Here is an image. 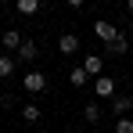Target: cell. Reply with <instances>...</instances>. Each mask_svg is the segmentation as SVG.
Segmentation results:
<instances>
[{
  "label": "cell",
  "mask_w": 133,
  "mask_h": 133,
  "mask_svg": "<svg viewBox=\"0 0 133 133\" xmlns=\"http://www.w3.org/2000/svg\"><path fill=\"white\" fill-rule=\"evenodd\" d=\"M94 36H97V40H101V43L108 47L111 40H115V36H119V29H115V25H111V22H104V18H97V22H94Z\"/></svg>",
  "instance_id": "6da1fadb"
},
{
  "label": "cell",
  "mask_w": 133,
  "mask_h": 133,
  "mask_svg": "<svg viewBox=\"0 0 133 133\" xmlns=\"http://www.w3.org/2000/svg\"><path fill=\"white\" fill-rule=\"evenodd\" d=\"M58 50H61V54H76V50H79V36H76V32H61V36H58Z\"/></svg>",
  "instance_id": "277c9868"
},
{
  "label": "cell",
  "mask_w": 133,
  "mask_h": 133,
  "mask_svg": "<svg viewBox=\"0 0 133 133\" xmlns=\"http://www.w3.org/2000/svg\"><path fill=\"white\" fill-rule=\"evenodd\" d=\"M83 115H87V122H101V108H97V104H87Z\"/></svg>",
  "instance_id": "5bb4252c"
},
{
  "label": "cell",
  "mask_w": 133,
  "mask_h": 133,
  "mask_svg": "<svg viewBox=\"0 0 133 133\" xmlns=\"http://www.w3.org/2000/svg\"><path fill=\"white\" fill-rule=\"evenodd\" d=\"M94 94H97V97H115V79H111V76L94 79Z\"/></svg>",
  "instance_id": "5b68a950"
},
{
  "label": "cell",
  "mask_w": 133,
  "mask_h": 133,
  "mask_svg": "<svg viewBox=\"0 0 133 133\" xmlns=\"http://www.w3.org/2000/svg\"><path fill=\"white\" fill-rule=\"evenodd\" d=\"M15 11H18V15H36V11H40V0H18Z\"/></svg>",
  "instance_id": "30bf717a"
},
{
  "label": "cell",
  "mask_w": 133,
  "mask_h": 133,
  "mask_svg": "<svg viewBox=\"0 0 133 133\" xmlns=\"http://www.w3.org/2000/svg\"><path fill=\"white\" fill-rule=\"evenodd\" d=\"M130 108H133V97H130V94H115V97H111V111H115V115H122V119H126Z\"/></svg>",
  "instance_id": "3957f363"
},
{
  "label": "cell",
  "mask_w": 133,
  "mask_h": 133,
  "mask_svg": "<svg viewBox=\"0 0 133 133\" xmlns=\"http://www.w3.org/2000/svg\"><path fill=\"white\" fill-rule=\"evenodd\" d=\"M22 87L29 90V94H43V90H47V76H43V72H25Z\"/></svg>",
  "instance_id": "7a4b0ae2"
},
{
  "label": "cell",
  "mask_w": 133,
  "mask_h": 133,
  "mask_svg": "<svg viewBox=\"0 0 133 133\" xmlns=\"http://www.w3.org/2000/svg\"><path fill=\"white\" fill-rule=\"evenodd\" d=\"M126 7H130V15H133V0H130V4H126Z\"/></svg>",
  "instance_id": "2e32d148"
},
{
  "label": "cell",
  "mask_w": 133,
  "mask_h": 133,
  "mask_svg": "<svg viewBox=\"0 0 133 133\" xmlns=\"http://www.w3.org/2000/svg\"><path fill=\"white\" fill-rule=\"evenodd\" d=\"M87 68H72V72H68V83H72V87H87Z\"/></svg>",
  "instance_id": "8fae6325"
},
{
  "label": "cell",
  "mask_w": 133,
  "mask_h": 133,
  "mask_svg": "<svg viewBox=\"0 0 133 133\" xmlns=\"http://www.w3.org/2000/svg\"><path fill=\"white\" fill-rule=\"evenodd\" d=\"M15 61H18V58H7V54H0V79H7V76L15 72Z\"/></svg>",
  "instance_id": "7c38bea8"
},
{
  "label": "cell",
  "mask_w": 133,
  "mask_h": 133,
  "mask_svg": "<svg viewBox=\"0 0 133 133\" xmlns=\"http://www.w3.org/2000/svg\"><path fill=\"white\" fill-rule=\"evenodd\" d=\"M87 76L90 79H101V76H104V58H87Z\"/></svg>",
  "instance_id": "ba28073f"
},
{
  "label": "cell",
  "mask_w": 133,
  "mask_h": 133,
  "mask_svg": "<svg viewBox=\"0 0 133 133\" xmlns=\"http://www.w3.org/2000/svg\"><path fill=\"white\" fill-rule=\"evenodd\" d=\"M36 54H40V50H36V43H32V40H25V43L18 47V61H32Z\"/></svg>",
  "instance_id": "9c48e42d"
},
{
  "label": "cell",
  "mask_w": 133,
  "mask_h": 133,
  "mask_svg": "<svg viewBox=\"0 0 133 133\" xmlns=\"http://www.w3.org/2000/svg\"><path fill=\"white\" fill-rule=\"evenodd\" d=\"M130 36H133V22H130Z\"/></svg>",
  "instance_id": "e0dca14e"
},
{
  "label": "cell",
  "mask_w": 133,
  "mask_h": 133,
  "mask_svg": "<svg viewBox=\"0 0 133 133\" xmlns=\"http://www.w3.org/2000/svg\"><path fill=\"white\" fill-rule=\"evenodd\" d=\"M0 43H4V50H15V54H18V47H22L25 40L18 36V29H4V36H0Z\"/></svg>",
  "instance_id": "8992f818"
},
{
  "label": "cell",
  "mask_w": 133,
  "mask_h": 133,
  "mask_svg": "<svg viewBox=\"0 0 133 133\" xmlns=\"http://www.w3.org/2000/svg\"><path fill=\"white\" fill-rule=\"evenodd\" d=\"M40 115H43V111L36 108V104H25V108H22V119L29 122V126H32V122H40Z\"/></svg>",
  "instance_id": "4fadbf2b"
},
{
  "label": "cell",
  "mask_w": 133,
  "mask_h": 133,
  "mask_svg": "<svg viewBox=\"0 0 133 133\" xmlns=\"http://www.w3.org/2000/svg\"><path fill=\"white\" fill-rule=\"evenodd\" d=\"M126 50H130V36H122V32H119V36H115V40L104 47V54H108V58H115V54H126Z\"/></svg>",
  "instance_id": "52a82bcc"
},
{
  "label": "cell",
  "mask_w": 133,
  "mask_h": 133,
  "mask_svg": "<svg viewBox=\"0 0 133 133\" xmlns=\"http://www.w3.org/2000/svg\"><path fill=\"white\" fill-rule=\"evenodd\" d=\"M115 133H133V119H119L115 122Z\"/></svg>",
  "instance_id": "9a60e30c"
}]
</instances>
